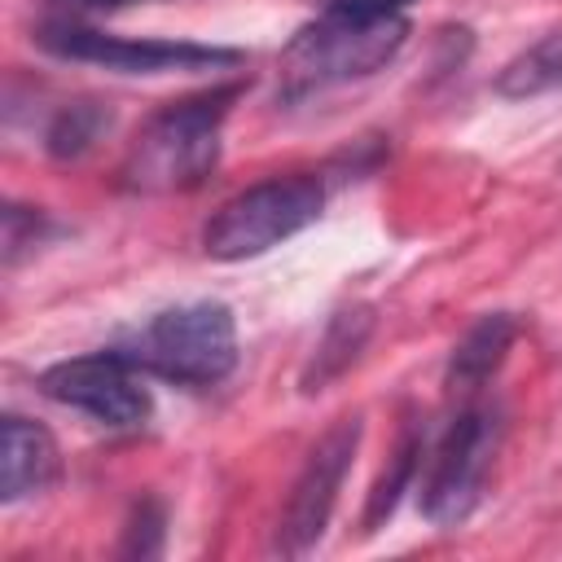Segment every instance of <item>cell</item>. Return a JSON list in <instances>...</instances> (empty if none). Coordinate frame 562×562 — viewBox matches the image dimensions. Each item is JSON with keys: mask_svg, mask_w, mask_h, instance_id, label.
<instances>
[{"mask_svg": "<svg viewBox=\"0 0 562 562\" xmlns=\"http://www.w3.org/2000/svg\"><path fill=\"white\" fill-rule=\"evenodd\" d=\"M237 92H202L158 110L123 154V184L132 193H189L220 162V136L228 101Z\"/></svg>", "mask_w": 562, "mask_h": 562, "instance_id": "cell-1", "label": "cell"}, {"mask_svg": "<svg viewBox=\"0 0 562 562\" xmlns=\"http://www.w3.org/2000/svg\"><path fill=\"white\" fill-rule=\"evenodd\" d=\"M404 40L408 22L400 13L325 9L281 48V79L290 83V92H321L334 83L369 79L400 57Z\"/></svg>", "mask_w": 562, "mask_h": 562, "instance_id": "cell-2", "label": "cell"}, {"mask_svg": "<svg viewBox=\"0 0 562 562\" xmlns=\"http://www.w3.org/2000/svg\"><path fill=\"white\" fill-rule=\"evenodd\" d=\"M119 356L180 386H215L237 364V325L233 312L211 299L167 307L123 338Z\"/></svg>", "mask_w": 562, "mask_h": 562, "instance_id": "cell-3", "label": "cell"}, {"mask_svg": "<svg viewBox=\"0 0 562 562\" xmlns=\"http://www.w3.org/2000/svg\"><path fill=\"white\" fill-rule=\"evenodd\" d=\"M325 206V189L316 176H277V180H259L250 189H241L237 198H228L202 228V250L211 259H255L272 246H281L285 237L303 233L307 224H316Z\"/></svg>", "mask_w": 562, "mask_h": 562, "instance_id": "cell-4", "label": "cell"}, {"mask_svg": "<svg viewBox=\"0 0 562 562\" xmlns=\"http://www.w3.org/2000/svg\"><path fill=\"white\" fill-rule=\"evenodd\" d=\"M496 448H501V408L470 400L439 435L422 479V514L435 527H457L479 509Z\"/></svg>", "mask_w": 562, "mask_h": 562, "instance_id": "cell-5", "label": "cell"}, {"mask_svg": "<svg viewBox=\"0 0 562 562\" xmlns=\"http://www.w3.org/2000/svg\"><path fill=\"white\" fill-rule=\"evenodd\" d=\"M356 448H360V417H342L316 439V448L307 452V461L285 496V509L277 518L272 549L281 558H303L316 549V540L325 536L329 514L338 505L342 479L356 461Z\"/></svg>", "mask_w": 562, "mask_h": 562, "instance_id": "cell-6", "label": "cell"}, {"mask_svg": "<svg viewBox=\"0 0 562 562\" xmlns=\"http://www.w3.org/2000/svg\"><path fill=\"white\" fill-rule=\"evenodd\" d=\"M40 386L48 400L79 408L83 417L114 426V430H136L154 413V400H149L145 382L136 378V364L119 351H92V356L61 360V364L44 369Z\"/></svg>", "mask_w": 562, "mask_h": 562, "instance_id": "cell-7", "label": "cell"}, {"mask_svg": "<svg viewBox=\"0 0 562 562\" xmlns=\"http://www.w3.org/2000/svg\"><path fill=\"white\" fill-rule=\"evenodd\" d=\"M40 44L57 57L70 61H92L105 70L123 75H167V70H211V66H233V48H211V44H184V40H127V35H105L92 26L75 22H53L40 31Z\"/></svg>", "mask_w": 562, "mask_h": 562, "instance_id": "cell-8", "label": "cell"}, {"mask_svg": "<svg viewBox=\"0 0 562 562\" xmlns=\"http://www.w3.org/2000/svg\"><path fill=\"white\" fill-rule=\"evenodd\" d=\"M57 474H61V452L53 435L40 422L9 413L0 430V501L18 505L26 496H40L57 483Z\"/></svg>", "mask_w": 562, "mask_h": 562, "instance_id": "cell-9", "label": "cell"}, {"mask_svg": "<svg viewBox=\"0 0 562 562\" xmlns=\"http://www.w3.org/2000/svg\"><path fill=\"white\" fill-rule=\"evenodd\" d=\"M518 338V321L514 312H487L483 321H474L465 329V338L452 347L448 360V391L452 395H474L492 382V373L505 364L509 347Z\"/></svg>", "mask_w": 562, "mask_h": 562, "instance_id": "cell-10", "label": "cell"}, {"mask_svg": "<svg viewBox=\"0 0 562 562\" xmlns=\"http://www.w3.org/2000/svg\"><path fill=\"white\" fill-rule=\"evenodd\" d=\"M369 329H373V312L369 307H347L329 321V329L321 334L316 351H312V364L303 369V391H321L325 382H334L338 373H347L356 364V356L364 351L369 342Z\"/></svg>", "mask_w": 562, "mask_h": 562, "instance_id": "cell-11", "label": "cell"}, {"mask_svg": "<svg viewBox=\"0 0 562 562\" xmlns=\"http://www.w3.org/2000/svg\"><path fill=\"white\" fill-rule=\"evenodd\" d=\"M562 88V31L544 35L540 44H531L527 53H518L501 75H496V92L501 97H540V92H553Z\"/></svg>", "mask_w": 562, "mask_h": 562, "instance_id": "cell-12", "label": "cell"}, {"mask_svg": "<svg viewBox=\"0 0 562 562\" xmlns=\"http://www.w3.org/2000/svg\"><path fill=\"white\" fill-rule=\"evenodd\" d=\"M101 132H110V110H101L97 101H70L48 123L44 149L53 158H79V154H88L101 140Z\"/></svg>", "mask_w": 562, "mask_h": 562, "instance_id": "cell-13", "label": "cell"}, {"mask_svg": "<svg viewBox=\"0 0 562 562\" xmlns=\"http://www.w3.org/2000/svg\"><path fill=\"white\" fill-rule=\"evenodd\" d=\"M417 457H422V439H417L413 430H404V439H400V448H395V457H391V470L378 479V487H373V496H369L364 531H378V522L395 509L400 492H404V487L413 483V474H417Z\"/></svg>", "mask_w": 562, "mask_h": 562, "instance_id": "cell-14", "label": "cell"}, {"mask_svg": "<svg viewBox=\"0 0 562 562\" xmlns=\"http://www.w3.org/2000/svg\"><path fill=\"white\" fill-rule=\"evenodd\" d=\"M162 505L158 501H140L123 527V553L127 558H158L162 553Z\"/></svg>", "mask_w": 562, "mask_h": 562, "instance_id": "cell-15", "label": "cell"}, {"mask_svg": "<svg viewBox=\"0 0 562 562\" xmlns=\"http://www.w3.org/2000/svg\"><path fill=\"white\" fill-rule=\"evenodd\" d=\"M40 224H44V215H35V211H26V206H9V211H4V263H9V268L22 259L26 246L40 241Z\"/></svg>", "mask_w": 562, "mask_h": 562, "instance_id": "cell-16", "label": "cell"}, {"mask_svg": "<svg viewBox=\"0 0 562 562\" xmlns=\"http://www.w3.org/2000/svg\"><path fill=\"white\" fill-rule=\"evenodd\" d=\"M408 0H325V9H369V13H395Z\"/></svg>", "mask_w": 562, "mask_h": 562, "instance_id": "cell-17", "label": "cell"}, {"mask_svg": "<svg viewBox=\"0 0 562 562\" xmlns=\"http://www.w3.org/2000/svg\"><path fill=\"white\" fill-rule=\"evenodd\" d=\"M66 4H79V9H119V4H136V0H66Z\"/></svg>", "mask_w": 562, "mask_h": 562, "instance_id": "cell-18", "label": "cell"}]
</instances>
